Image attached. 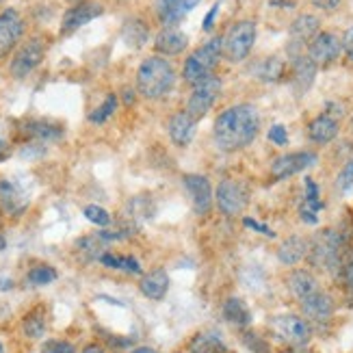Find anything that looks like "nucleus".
I'll use <instances>...</instances> for the list:
<instances>
[{"label": "nucleus", "mask_w": 353, "mask_h": 353, "mask_svg": "<svg viewBox=\"0 0 353 353\" xmlns=\"http://www.w3.org/2000/svg\"><path fill=\"white\" fill-rule=\"evenodd\" d=\"M314 76H316V65L312 63L308 54L293 57V81L301 94L314 83Z\"/></svg>", "instance_id": "obj_27"}, {"label": "nucleus", "mask_w": 353, "mask_h": 353, "mask_svg": "<svg viewBox=\"0 0 353 353\" xmlns=\"http://www.w3.org/2000/svg\"><path fill=\"white\" fill-rule=\"evenodd\" d=\"M85 217L91 223H96V225H109L111 223V214L106 212L102 206H96V204H91V206L85 208Z\"/></svg>", "instance_id": "obj_37"}, {"label": "nucleus", "mask_w": 353, "mask_h": 353, "mask_svg": "<svg viewBox=\"0 0 353 353\" xmlns=\"http://www.w3.org/2000/svg\"><path fill=\"white\" fill-rule=\"evenodd\" d=\"M269 327L278 341L288 347H305L312 339V325L308 319L297 314H275L269 321Z\"/></svg>", "instance_id": "obj_5"}, {"label": "nucleus", "mask_w": 353, "mask_h": 353, "mask_svg": "<svg viewBox=\"0 0 353 353\" xmlns=\"http://www.w3.org/2000/svg\"><path fill=\"white\" fill-rule=\"evenodd\" d=\"M176 85V70L163 57H150L137 70V91L145 100H161L170 96Z\"/></svg>", "instance_id": "obj_2"}, {"label": "nucleus", "mask_w": 353, "mask_h": 353, "mask_svg": "<svg viewBox=\"0 0 353 353\" xmlns=\"http://www.w3.org/2000/svg\"><path fill=\"white\" fill-rule=\"evenodd\" d=\"M46 57V43L41 37H30L28 41H24L18 52L13 54L9 72L13 79H26L28 74H33L37 70V65Z\"/></svg>", "instance_id": "obj_7"}, {"label": "nucleus", "mask_w": 353, "mask_h": 353, "mask_svg": "<svg viewBox=\"0 0 353 353\" xmlns=\"http://www.w3.org/2000/svg\"><path fill=\"white\" fill-rule=\"evenodd\" d=\"M0 353H5V347L3 345H0Z\"/></svg>", "instance_id": "obj_52"}, {"label": "nucleus", "mask_w": 353, "mask_h": 353, "mask_svg": "<svg viewBox=\"0 0 353 353\" xmlns=\"http://www.w3.org/2000/svg\"><path fill=\"white\" fill-rule=\"evenodd\" d=\"M0 208L13 217L26 210V197L18 189V184H13L11 180H0Z\"/></svg>", "instance_id": "obj_24"}, {"label": "nucleus", "mask_w": 353, "mask_h": 353, "mask_svg": "<svg viewBox=\"0 0 353 353\" xmlns=\"http://www.w3.org/2000/svg\"><path fill=\"white\" fill-rule=\"evenodd\" d=\"M343 250L345 241L341 232H336L334 228H323L312 236L310 248H308V258L314 269L336 273L343 269Z\"/></svg>", "instance_id": "obj_3"}, {"label": "nucleus", "mask_w": 353, "mask_h": 353, "mask_svg": "<svg viewBox=\"0 0 353 353\" xmlns=\"http://www.w3.org/2000/svg\"><path fill=\"white\" fill-rule=\"evenodd\" d=\"M199 5V0H157V13L165 26H178Z\"/></svg>", "instance_id": "obj_17"}, {"label": "nucleus", "mask_w": 353, "mask_h": 353, "mask_svg": "<svg viewBox=\"0 0 353 353\" xmlns=\"http://www.w3.org/2000/svg\"><path fill=\"white\" fill-rule=\"evenodd\" d=\"M343 52V39L330 33V30H319L316 37L308 43V57L316 68H327L334 63Z\"/></svg>", "instance_id": "obj_9"}, {"label": "nucleus", "mask_w": 353, "mask_h": 353, "mask_svg": "<svg viewBox=\"0 0 353 353\" xmlns=\"http://www.w3.org/2000/svg\"><path fill=\"white\" fill-rule=\"evenodd\" d=\"M115 109H117V96L111 94V96H106L104 102L89 115V121H91V124H104V121L115 113Z\"/></svg>", "instance_id": "obj_35"}, {"label": "nucleus", "mask_w": 353, "mask_h": 353, "mask_svg": "<svg viewBox=\"0 0 353 353\" xmlns=\"http://www.w3.org/2000/svg\"><path fill=\"white\" fill-rule=\"evenodd\" d=\"M223 54V37H212L202 48H197L187 61H184L182 76L189 85H199L212 76V70L217 68Z\"/></svg>", "instance_id": "obj_4"}, {"label": "nucleus", "mask_w": 353, "mask_h": 353, "mask_svg": "<svg viewBox=\"0 0 353 353\" xmlns=\"http://www.w3.org/2000/svg\"><path fill=\"white\" fill-rule=\"evenodd\" d=\"M0 250H5V241H3V236H0Z\"/></svg>", "instance_id": "obj_50"}, {"label": "nucleus", "mask_w": 353, "mask_h": 353, "mask_svg": "<svg viewBox=\"0 0 353 353\" xmlns=\"http://www.w3.org/2000/svg\"><path fill=\"white\" fill-rule=\"evenodd\" d=\"M24 132L33 137L37 141H57L63 137V130L54 124H46V121H28L24 126Z\"/></svg>", "instance_id": "obj_30"}, {"label": "nucleus", "mask_w": 353, "mask_h": 353, "mask_svg": "<svg viewBox=\"0 0 353 353\" xmlns=\"http://www.w3.org/2000/svg\"><path fill=\"white\" fill-rule=\"evenodd\" d=\"M139 288H141V293L152 299V301H161L165 295H167V290H170V275H167L163 269H154V271H150L145 273L141 282H139Z\"/></svg>", "instance_id": "obj_25"}, {"label": "nucleus", "mask_w": 353, "mask_h": 353, "mask_svg": "<svg viewBox=\"0 0 353 353\" xmlns=\"http://www.w3.org/2000/svg\"><path fill=\"white\" fill-rule=\"evenodd\" d=\"M256 43V22L254 20H241L228 30L223 37V57L232 63H241L250 57Z\"/></svg>", "instance_id": "obj_6"}, {"label": "nucleus", "mask_w": 353, "mask_h": 353, "mask_svg": "<svg viewBox=\"0 0 353 353\" xmlns=\"http://www.w3.org/2000/svg\"><path fill=\"white\" fill-rule=\"evenodd\" d=\"M121 37L132 48H141L148 41V26L141 20H126L124 30H121Z\"/></svg>", "instance_id": "obj_32"}, {"label": "nucleus", "mask_w": 353, "mask_h": 353, "mask_svg": "<svg viewBox=\"0 0 353 353\" xmlns=\"http://www.w3.org/2000/svg\"><path fill=\"white\" fill-rule=\"evenodd\" d=\"M214 199H217V206L228 217H236L245 210L250 202V191L243 182L239 180H221L217 191H214Z\"/></svg>", "instance_id": "obj_8"}, {"label": "nucleus", "mask_w": 353, "mask_h": 353, "mask_svg": "<svg viewBox=\"0 0 353 353\" xmlns=\"http://www.w3.org/2000/svg\"><path fill=\"white\" fill-rule=\"evenodd\" d=\"M9 154H11V148H9V143L0 139V163L7 161V157H9Z\"/></svg>", "instance_id": "obj_45"}, {"label": "nucleus", "mask_w": 353, "mask_h": 353, "mask_svg": "<svg viewBox=\"0 0 353 353\" xmlns=\"http://www.w3.org/2000/svg\"><path fill=\"white\" fill-rule=\"evenodd\" d=\"M24 35V20L15 9L0 13V59L7 57Z\"/></svg>", "instance_id": "obj_13"}, {"label": "nucleus", "mask_w": 353, "mask_h": 353, "mask_svg": "<svg viewBox=\"0 0 353 353\" xmlns=\"http://www.w3.org/2000/svg\"><path fill=\"white\" fill-rule=\"evenodd\" d=\"M59 278V273L54 267L50 265H37L26 273V282L33 284V286H46V284H52Z\"/></svg>", "instance_id": "obj_34"}, {"label": "nucleus", "mask_w": 353, "mask_h": 353, "mask_svg": "<svg viewBox=\"0 0 353 353\" xmlns=\"http://www.w3.org/2000/svg\"><path fill=\"white\" fill-rule=\"evenodd\" d=\"M221 94V81L210 76L204 83H199L193 87V94L189 98V104H187V113L193 117V119H202L210 109L214 100L219 98Z\"/></svg>", "instance_id": "obj_10"}, {"label": "nucleus", "mask_w": 353, "mask_h": 353, "mask_svg": "<svg viewBox=\"0 0 353 353\" xmlns=\"http://www.w3.org/2000/svg\"><path fill=\"white\" fill-rule=\"evenodd\" d=\"M336 189L343 195L353 193V159L343 165V170L336 176Z\"/></svg>", "instance_id": "obj_36"}, {"label": "nucleus", "mask_w": 353, "mask_h": 353, "mask_svg": "<svg viewBox=\"0 0 353 353\" xmlns=\"http://www.w3.org/2000/svg\"><path fill=\"white\" fill-rule=\"evenodd\" d=\"M316 154L314 152H290V154L278 157L271 163V176L273 180H286L295 174L305 172L308 167L316 165Z\"/></svg>", "instance_id": "obj_11"}, {"label": "nucleus", "mask_w": 353, "mask_h": 353, "mask_svg": "<svg viewBox=\"0 0 353 353\" xmlns=\"http://www.w3.org/2000/svg\"><path fill=\"white\" fill-rule=\"evenodd\" d=\"M130 91H132V89H126V98H124L126 104H132V102H134V94H130Z\"/></svg>", "instance_id": "obj_48"}, {"label": "nucleus", "mask_w": 353, "mask_h": 353, "mask_svg": "<svg viewBox=\"0 0 353 353\" xmlns=\"http://www.w3.org/2000/svg\"><path fill=\"white\" fill-rule=\"evenodd\" d=\"M280 353H310V351H305L303 347H290V349H284Z\"/></svg>", "instance_id": "obj_47"}, {"label": "nucleus", "mask_w": 353, "mask_h": 353, "mask_svg": "<svg viewBox=\"0 0 353 353\" xmlns=\"http://www.w3.org/2000/svg\"><path fill=\"white\" fill-rule=\"evenodd\" d=\"M299 303H301L303 316L308 321H312V323H327V321L334 316V310H336V303H334L332 295L325 293V290H321V288Z\"/></svg>", "instance_id": "obj_15"}, {"label": "nucleus", "mask_w": 353, "mask_h": 353, "mask_svg": "<svg viewBox=\"0 0 353 353\" xmlns=\"http://www.w3.org/2000/svg\"><path fill=\"white\" fill-rule=\"evenodd\" d=\"M260 132V113L252 104L230 106L214 119V143L225 152H236L254 143Z\"/></svg>", "instance_id": "obj_1"}, {"label": "nucleus", "mask_w": 353, "mask_h": 353, "mask_svg": "<svg viewBox=\"0 0 353 353\" xmlns=\"http://www.w3.org/2000/svg\"><path fill=\"white\" fill-rule=\"evenodd\" d=\"M351 130H353V117H351Z\"/></svg>", "instance_id": "obj_53"}, {"label": "nucleus", "mask_w": 353, "mask_h": 353, "mask_svg": "<svg viewBox=\"0 0 353 353\" xmlns=\"http://www.w3.org/2000/svg\"><path fill=\"white\" fill-rule=\"evenodd\" d=\"M221 312L228 323H232L234 327H248L252 323V312L241 297H228L223 301Z\"/></svg>", "instance_id": "obj_26"}, {"label": "nucleus", "mask_w": 353, "mask_h": 353, "mask_svg": "<svg viewBox=\"0 0 353 353\" xmlns=\"http://www.w3.org/2000/svg\"><path fill=\"white\" fill-rule=\"evenodd\" d=\"M286 286L290 290V295H293L297 301H303L308 295H312V293H316V290H319L316 278L310 271H305V269L290 271L288 278H286Z\"/></svg>", "instance_id": "obj_22"}, {"label": "nucleus", "mask_w": 353, "mask_h": 353, "mask_svg": "<svg viewBox=\"0 0 353 353\" xmlns=\"http://www.w3.org/2000/svg\"><path fill=\"white\" fill-rule=\"evenodd\" d=\"M228 347L214 332H199L189 343V353H225Z\"/></svg>", "instance_id": "obj_28"}, {"label": "nucleus", "mask_w": 353, "mask_h": 353, "mask_svg": "<svg viewBox=\"0 0 353 353\" xmlns=\"http://www.w3.org/2000/svg\"><path fill=\"white\" fill-rule=\"evenodd\" d=\"M341 3H343V0H312V5L316 9H321V11H325V13L336 11V9L341 7Z\"/></svg>", "instance_id": "obj_41"}, {"label": "nucleus", "mask_w": 353, "mask_h": 353, "mask_svg": "<svg viewBox=\"0 0 353 353\" xmlns=\"http://www.w3.org/2000/svg\"><path fill=\"white\" fill-rule=\"evenodd\" d=\"M308 248H310V241H305L303 236H288L278 250V260L286 267H295L299 265L301 260L308 256Z\"/></svg>", "instance_id": "obj_23"}, {"label": "nucleus", "mask_w": 353, "mask_h": 353, "mask_svg": "<svg viewBox=\"0 0 353 353\" xmlns=\"http://www.w3.org/2000/svg\"><path fill=\"white\" fill-rule=\"evenodd\" d=\"M269 141L271 143H275V145H286L288 143V132H286V128L282 126V124H275V126H271L269 128Z\"/></svg>", "instance_id": "obj_39"}, {"label": "nucleus", "mask_w": 353, "mask_h": 353, "mask_svg": "<svg viewBox=\"0 0 353 353\" xmlns=\"http://www.w3.org/2000/svg\"><path fill=\"white\" fill-rule=\"evenodd\" d=\"M22 330H24V336L30 341H37L46 334V310L41 305H37V308H33L24 316Z\"/></svg>", "instance_id": "obj_29"}, {"label": "nucleus", "mask_w": 353, "mask_h": 353, "mask_svg": "<svg viewBox=\"0 0 353 353\" xmlns=\"http://www.w3.org/2000/svg\"><path fill=\"white\" fill-rule=\"evenodd\" d=\"M305 195H303V202L299 206V217L303 223L308 225H316L319 223V212L323 210V199L319 197V187L312 178H305Z\"/></svg>", "instance_id": "obj_20"}, {"label": "nucleus", "mask_w": 353, "mask_h": 353, "mask_svg": "<svg viewBox=\"0 0 353 353\" xmlns=\"http://www.w3.org/2000/svg\"><path fill=\"white\" fill-rule=\"evenodd\" d=\"M316 33H319V18L316 15L301 13L299 18H295V22L288 28V37H290L288 50H290V54L299 57L305 46L316 37Z\"/></svg>", "instance_id": "obj_12"}, {"label": "nucleus", "mask_w": 353, "mask_h": 353, "mask_svg": "<svg viewBox=\"0 0 353 353\" xmlns=\"http://www.w3.org/2000/svg\"><path fill=\"white\" fill-rule=\"evenodd\" d=\"M286 65H284V61L278 59V57H269L267 61H263L258 68V76L263 81H269V83H275V81H280L282 79V74H284Z\"/></svg>", "instance_id": "obj_33"}, {"label": "nucleus", "mask_w": 353, "mask_h": 353, "mask_svg": "<svg viewBox=\"0 0 353 353\" xmlns=\"http://www.w3.org/2000/svg\"><path fill=\"white\" fill-rule=\"evenodd\" d=\"M187 46H189V37L184 35L182 30H178L176 26H165L154 39L157 52H161L165 57L182 54L184 50H187Z\"/></svg>", "instance_id": "obj_19"}, {"label": "nucleus", "mask_w": 353, "mask_h": 353, "mask_svg": "<svg viewBox=\"0 0 353 353\" xmlns=\"http://www.w3.org/2000/svg\"><path fill=\"white\" fill-rule=\"evenodd\" d=\"M243 225L245 228H252L254 232H260V234H265V236H275V232L271 228H267V225H263V223H258V221H254V219H243Z\"/></svg>", "instance_id": "obj_40"}, {"label": "nucleus", "mask_w": 353, "mask_h": 353, "mask_svg": "<svg viewBox=\"0 0 353 353\" xmlns=\"http://www.w3.org/2000/svg\"><path fill=\"white\" fill-rule=\"evenodd\" d=\"M195 121L187 111H180V113H174L167 121V130H170V137L176 145H189L193 134H195Z\"/></svg>", "instance_id": "obj_21"}, {"label": "nucleus", "mask_w": 353, "mask_h": 353, "mask_svg": "<svg viewBox=\"0 0 353 353\" xmlns=\"http://www.w3.org/2000/svg\"><path fill=\"white\" fill-rule=\"evenodd\" d=\"M100 263L109 269H117V271H126V273H141V265L139 260L132 256H117L111 252H104L100 256Z\"/></svg>", "instance_id": "obj_31"}, {"label": "nucleus", "mask_w": 353, "mask_h": 353, "mask_svg": "<svg viewBox=\"0 0 353 353\" xmlns=\"http://www.w3.org/2000/svg\"><path fill=\"white\" fill-rule=\"evenodd\" d=\"M104 13L102 5L100 3H81L72 9L65 11L63 15V22H61V33H72V30L85 26L87 22L100 18Z\"/></svg>", "instance_id": "obj_16"}, {"label": "nucleus", "mask_w": 353, "mask_h": 353, "mask_svg": "<svg viewBox=\"0 0 353 353\" xmlns=\"http://www.w3.org/2000/svg\"><path fill=\"white\" fill-rule=\"evenodd\" d=\"M132 353H157L154 349H148V347H141V349H134Z\"/></svg>", "instance_id": "obj_49"}, {"label": "nucleus", "mask_w": 353, "mask_h": 353, "mask_svg": "<svg viewBox=\"0 0 353 353\" xmlns=\"http://www.w3.org/2000/svg\"><path fill=\"white\" fill-rule=\"evenodd\" d=\"M81 353H104V349L100 345H87Z\"/></svg>", "instance_id": "obj_46"}, {"label": "nucleus", "mask_w": 353, "mask_h": 353, "mask_svg": "<svg viewBox=\"0 0 353 353\" xmlns=\"http://www.w3.org/2000/svg\"><path fill=\"white\" fill-rule=\"evenodd\" d=\"M343 278H345V286L349 288V293L353 295V260L347 265H343Z\"/></svg>", "instance_id": "obj_42"}, {"label": "nucleus", "mask_w": 353, "mask_h": 353, "mask_svg": "<svg viewBox=\"0 0 353 353\" xmlns=\"http://www.w3.org/2000/svg\"><path fill=\"white\" fill-rule=\"evenodd\" d=\"M74 345L68 341H48L43 345L41 353H74Z\"/></svg>", "instance_id": "obj_38"}, {"label": "nucleus", "mask_w": 353, "mask_h": 353, "mask_svg": "<svg viewBox=\"0 0 353 353\" xmlns=\"http://www.w3.org/2000/svg\"><path fill=\"white\" fill-rule=\"evenodd\" d=\"M347 54H349V61H351V63H353V50H351V52H347Z\"/></svg>", "instance_id": "obj_51"}, {"label": "nucleus", "mask_w": 353, "mask_h": 353, "mask_svg": "<svg viewBox=\"0 0 353 353\" xmlns=\"http://www.w3.org/2000/svg\"><path fill=\"white\" fill-rule=\"evenodd\" d=\"M182 182H184V189L189 193L195 214H208L212 208V187L208 178L199 174H187Z\"/></svg>", "instance_id": "obj_14"}, {"label": "nucleus", "mask_w": 353, "mask_h": 353, "mask_svg": "<svg viewBox=\"0 0 353 353\" xmlns=\"http://www.w3.org/2000/svg\"><path fill=\"white\" fill-rule=\"evenodd\" d=\"M339 128H341L339 117H334L330 113H321L308 124V137H310V141L319 145H327L339 137Z\"/></svg>", "instance_id": "obj_18"}, {"label": "nucleus", "mask_w": 353, "mask_h": 353, "mask_svg": "<svg viewBox=\"0 0 353 353\" xmlns=\"http://www.w3.org/2000/svg\"><path fill=\"white\" fill-rule=\"evenodd\" d=\"M217 11H219V5H214V7L208 11L206 20H204V30H210V28H212V24H214V15H217Z\"/></svg>", "instance_id": "obj_44"}, {"label": "nucleus", "mask_w": 353, "mask_h": 353, "mask_svg": "<svg viewBox=\"0 0 353 353\" xmlns=\"http://www.w3.org/2000/svg\"><path fill=\"white\" fill-rule=\"evenodd\" d=\"M343 50H347V52L353 50V26L345 30V35H343Z\"/></svg>", "instance_id": "obj_43"}]
</instances>
